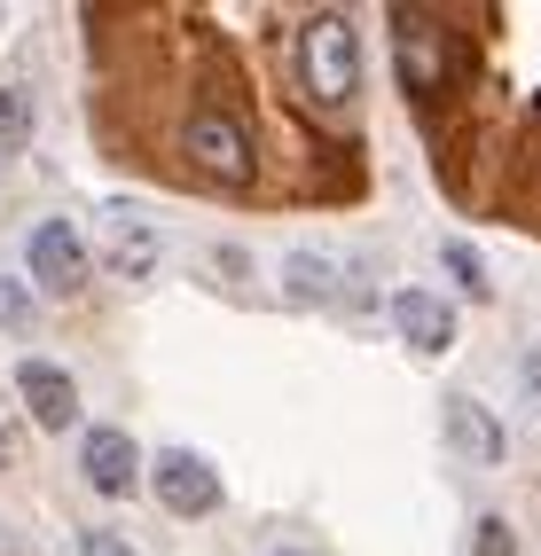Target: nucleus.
Instances as JSON below:
<instances>
[{"label":"nucleus","mask_w":541,"mask_h":556,"mask_svg":"<svg viewBox=\"0 0 541 556\" xmlns=\"http://www.w3.org/2000/svg\"><path fill=\"white\" fill-rule=\"evenodd\" d=\"M299 87L322 110H345L361 94V31L345 9H314L299 24Z\"/></svg>","instance_id":"nucleus-1"},{"label":"nucleus","mask_w":541,"mask_h":556,"mask_svg":"<svg viewBox=\"0 0 541 556\" xmlns=\"http://www.w3.org/2000/svg\"><path fill=\"white\" fill-rule=\"evenodd\" d=\"M180 150H189V165L197 173H212V180H251V134L228 118V110H189V126H180Z\"/></svg>","instance_id":"nucleus-2"},{"label":"nucleus","mask_w":541,"mask_h":556,"mask_svg":"<svg viewBox=\"0 0 541 556\" xmlns=\"http://www.w3.org/2000/svg\"><path fill=\"white\" fill-rule=\"evenodd\" d=\"M150 486H158V502L173 517H212V509H221V470H212L204 455H189V447L150 455Z\"/></svg>","instance_id":"nucleus-3"},{"label":"nucleus","mask_w":541,"mask_h":556,"mask_svg":"<svg viewBox=\"0 0 541 556\" xmlns=\"http://www.w3.org/2000/svg\"><path fill=\"white\" fill-rule=\"evenodd\" d=\"M24 258H32V282H40L48 299L87 290V243H79V228H71V219H40V228H32V243H24Z\"/></svg>","instance_id":"nucleus-4"},{"label":"nucleus","mask_w":541,"mask_h":556,"mask_svg":"<svg viewBox=\"0 0 541 556\" xmlns=\"http://www.w3.org/2000/svg\"><path fill=\"white\" fill-rule=\"evenodd\" d=\"M16 400L32 407L40 431H71V424H79V384H71L55 361H40V353L16 361Z\"/></svg>","instance_id":"nucleus-5"},{"label":"nucleus","mask_w":541,"mask_h":556,"mask_svg":"<svg viewBox=\"0 0 541 556\" xmlns=\"http://www.w3.org/2000/svg\"><path fill=\"white\" fill-rule=\"evenodd\" d=\"M79 470H87V486L95 494H134V478H141V447L118 431V424H95L79 439Z\"/></svg>","instance_id":"nucleus-6"},{"label":"nucleus","mask_w":541,"mask_h":556,"mask_svg":"<svg viewBox=\"0 0 541 556\" xmlns=\"http://www.w3.org/2000/svg\"><path fill=\"white\" fill-rule=\"evenodd\" d=\"M392 329H401L416 353H448L455 345V306L440 299V290L408 282V290H392Z\"/></svg>","instance_id":"nucleus-7"},{"label":"nucleus","mask_w":541,"mask_h":556,"mask_svg":"<svg viewBox=\"0 0 541 556\" xmlns=\"http://www.w3.org/2000/svg\"><path fill=\"white\" fill-rule=\"evenodd\" d=\"M448 439L463 447V463H479V470H494L502 455H511V439H502V424L487 416V407H479L471 392H455V400H448Z\"/></svg>","instance_id":"nucleus-8"},{"label":"nucleus","mask_w":541,"mask_h":556,"mask_svg":"<svg viewBox=\"0 0 541 556\" xmlns=\"http://www.w3.org/2000/svg\"><path fill=\"white\" fill-rule=\"evenodd\" d=\"M345 258L338 251H291L282 258V290H291V306H338L345 299Z\"/></svg>","instance_id":"nucleus-9"},{"label":"nucleus","mask_w":541,"mask_h":556,"mask_svg":"<svg viewBox=\"0 0 541 556\" xmlns=\"http://www.w3.org/2000/svg\"><path fill=\"white\" fill-rule=\"evenodd\" d=\"M111 267L126 282H141L158 267V236H150V219H141V212H111Z\"/></svg>","instance_id":"nucleus-10"},{"label":"nucleus","mask_w":541,"mask_h":556,"mask_svg":"<svg viewBox=\"0 0 541 556\" xmlns=\"http://www.w3.org/2000/svg\"><path fill=\"white\" fill-rule=\"evenodd\" d=\"M24 134H32V102H24V87H0V157H16Z\"/></svg>","instance_id":"nucleus-11"},{"label":"nucleus","mask_w":541,"mask_h":556,"mask_svg":"<svg viewBox=\"0 0 541 556\" xmlns=\"http://www.w3.org/2000/svg\"><path fill=\"white\" fill-rule=\"evenodd\" d=\"M440 258H448V275L463 282V299H487V290H494V282H487V267H479V251H471V243H448Z\"/></svg>","instance_id":"nucleus-12"},{"label":"nucleus","mask_w":541,"mask_h":556,"mask_svg":"<svg viewBox=\"0 0 541 556\" xmlns=\"http://www.w3.org/2000/svg\"><path fill=\"white\" fill-rule=\"evenodd\" d=\"M471 556H518L511 517H479V526H471Z\"/></svg>","instance_id":"nucleus-13"},{"label":"nucleus","mask_w":541,"mask_h":556,"mask_svg":"<svg viewBox=\"0 0 541 556\" xmlns=\"http://www.w3.org/2000/svg\"><path fill=\"white\" fill-rule=\"evenodd\" d=\"M24 321H32V299L16 282H0V329H24Z\"/></svg>","instance_id":"nucleus-14"},{"label":"nucleus","mask_w":541,"mask_h":556,"mask_svg":"<svg viewBox=\"0 0 541 556\" xmlns=\"http://www.w3.org/2000/svg\"><path fill=\"white\" fill-rule=\"evenodd\" d=\"M79 556H134V548H126L118 533H102V526H87V533H79Z\"/></svg>","instance_id":"nucleus-15"},{"label":"nucleus","mask_w":541,"mask_h":556,"mask_svg":"<svg viewBox=\"0 0 541 556\" xmlns=\"http://www.w3.org/2000/svg\"><path fill=\"white\" fill-rule=\"evenodd\" d=\"M518 377H526V407L541 416V353H526V368H518Z\"/></svg>","instance_id":"nucleus-16"},{"label":"nucleus","mask_w":541,"mask_h":556,"mask_svg":"<svg viewBox=\"0 0 541 556\" xmlns=\"http://www.w3.org/2000/svg\"><path fill=\"white\" fill-rule=\"evenodd\" d=\"M0 463H9V447H0Z\"/></svg>","instance_id":"nucleus-17"},{"label":"nucleus","mask_w":541,"mask_h":556,"mask_svg":"<svg viewBox=\"0 0 541 556\" xmlns=\"http://www.w3.org/2000/svg\"><path fill=\"white\" fill-rule=\"evenodd\" d=\"M282 556H299V548H282Z\"/></svg>","instance_id":"nucleus-18"}]
</instances>
